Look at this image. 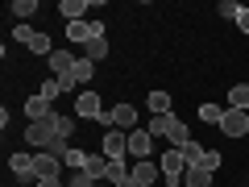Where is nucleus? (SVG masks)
<instances>
[{"label": "nucleus", "mask_w": 249, "mask_h": 187, "mask_svg": "<svg viewBox=\"0 0 249 187\" xmlns=\"http://www.w3.org/2000/svg\"><path fill=\"white\" fill-rule=\"evenodd\" d=\"M196 116H199L204 125H220V121H224V108H220V104H199Z\"/></svg>", "instance_id": "nucleus-19"}, {"label": "nucleus", "mask_w": 249, "mask_h": 187, "mask_svg": "<svg viewBox=\"0 0 249 187\" xmlns=\"http://www.w3.org/2000/svg\"><path fill=\"white\" fill-rule=\"evenodd\" d=\"M145 108H150L154 116H166V112H170V96H166V92H150V100H145Z\"/></svg>", "instance_id": "nucleus-17"}, {"label": "nucleus", "mask_w": 249, "mask_h": 187, "mask_svg": "<svg viewBox=\"0 0 249 187\" xmlns=\"http://www.w3.org/2000/svg\"><path fill=\"white\" fill-rule=\"evenodd\" d=\"M104 34V25L100 21H67V42L71 46H88L91 37Z\"/></svg>", "instance_id": "nucleus-3"}, {"label": "nucleus", "mask_w": 249, "mask_h": 187, "mask_svg": "<svg viewBox=\"0 0 249 187\" xmlns=\"http://www.w3.org/2000/svg\"><path fill=\"white\" fill-rule=\"evenodd\" d=\"M204 170H220V154H216V150H208V162H204Z\"/></svg>", "instance_id": "nucleus-30"}, {"label": "nucleus", "mask_w": 249, "mask_h": 187, "mask_svg": "<svg viewBox=\"0 0 249 187\" xmlns=\"http://www.w3.org/2000/svg\"><path fill=\"white\" fill-rule=\"evenodd\" d=\"M112 187H137V183H133V175H129V179H121V183H112Z\"/></svg>", "instance_id": "nucleus-33"}, {"label": "nucleus", "mask_w": 249, "mask_h": 187, "mask_svg": "<svg viewBox=\"0 0 249 187\" xmlns=\"http://www.w3.org/2000/svg\"><path fill=\"white\" fill-rule=\"evenodd\" d=\"M67 187H100V183H96V179L88 175V170H75V179H71Z\"/></svg>", "instance_id": "nucleus-29"}, {"label": "nucleus", "mask_w": 249, "mask_h": 187, "mask_svg": "<svg viewBox=\"0 0 249 187\" xmlns=\"http://www.w3.org/2000/svg\"><path fill=\"white\" fill-rule=\"evenodd\" d=\"M129 175H133V183H137V187H154V183L162 179V167L145 158V162H133V167H129Z\"/></svg>", "instance_id": "nucleus-8"}, {"label": "nucleus", "mask_w": 249, "mask_h": 187, "mask_svg": "<svg viewBox=\"0 0 249 187\" xmlns=\"http://www.w3.org/2000/svg\"><path fill=\"white\" fill-rule=\"evenodd\" d=\"M9 13H13V17H21V25H25V17H34V13H37V0H13Z\"/></svg>", "instance_id": "nucleus-21"}, {"label": "nucleus", "mask_w": 249, "mask_h": 187, "mask_svg": "<svg viewBox=\"0 0 249 187\" xmlns=\"http://www.w3.org/2000/svg\"><path fill=\"white\" fill-rule=\"evenodd\" d=\"M75 116H91V121L104 116V104H100L96 92H79V100H75Z\"/></svg>", "instance_id": "nucleus-10"}, {"label": "nucleus", "mask_w": 249, "mask_h": 187, "mask_svg": "<svg viewBox=\"0 0 249 187\" xmlns=\"http://www.w3.org/2000/svg\"><path fill=\"white\" fill-rule=\"evenodd\" d=\"M124 154H129V133L108 129V133H104V158L108 162H124Z\"/></svg>", "instance_id": "nucleus-6"}, {"label": "nucleus", "mask_w": 249, "mask_h": 187, "mask_svg": "<svg viewBox=\"0 0 249 187\" xmlns=\"http://www.w3.org/2000/svg\"><path fill=\"white\" fill-rule=\"evenodd\" d=\"M229 108H241V112H249V83H237V88L229 92Z\"/></svg>", "instance_id": "nucleus-18"}, {"label": "nucleus", "mask_w": 249, "mask_h": 187, "mask_svg": "<svg viewBox=\"0 0 249 187\" xmlns=\"http://www.w3.org/2000/svg\"><path fill=\"white\" fill-rule=\"evenodd\" d=\"M37 96H42V100H50V104H54V100L62 96V83H58V79H42V92H37Z\"/></svg>", "instance_id": "nucleus-25"}, {"label": "nucleus", "mask_w": 249, "mask_h": 187, "mask_svg": "<svg viewBox=\"0 0 249 187\" xmlns=\"http://www.w3.org/2000/svg\"><path fill=\"white\" fill-rule=\"evenodd\" d=\"M88 9H91V0H62V4H58V13L67 21H83V13H88Z\"/></svg>", "instance_id": "nucleus-15"}, {"label": "nucleus", "mask_w": 249, "mask_h": 187, "mask_svg": "<svg viewBox=\"0 0 249 187\" xmlns=\"http://www.w3.org/2000/svg\"><path fill=\"white\" fill-rule=\"evenodd\" d=\"M54 129H58V137H67V142H71V129H75V121H71V116H62V112H54Z\"/></svg>", "instance_id": "nucleus-26"}, {"label": "nucleus", "mask_w": 249, "mask_h": 187, "mask_svg": "<svg viewBox=\"0 0 249 187\" xmlns=\"http://www.w3.org/2000/svg\"><path fill=\"white\" fill-rule=\"evenodd\" d=\"M121 179H129V167L124 162H108V183H121Z\"/></svg>", "instance_id": "nucleus-27"}, {"label": "nucleus", "mask_w": 249, "mask_h": 187, "mask_svg": "<svg viewBox=\"0 0 249 187\" xmlns=\"http://www.w3.org/2000/svg\"><path fill=\"white\" fill-rule=\"evenodd\" d=\"M25 46H29V50H34V54H46V58H50V54H54V50H50V37H46V34H37V29H34V34H29V42H25Z\"/></svg>", "instance_id": "nucleus-23"}, {"label": "nucleus", "mask_w": 249, "mask_h": 187, "mask_svg": "<svg viewBox=\"0 0 249 187\" xmlns=\"http://www.w3.org/2000/svg\"><path fill=\"white\" fill-rule=\"evenodd\" d=\"M220 17L237 21V17H241V4H237V0H220Z\"/></svg>", "instance_id": "nucleus-28"}, {"label": "nucleus", "mask_w": 249, "mask_h": 187, "mask_svg": "<svg viewBox=\"0 0 249 187\" xmlns=\"http://www.w3.org/2000/svg\"><path fill=\"white\" fill-rule=\"evenodd\" d=\"M34 158H37V154H25V150H21V154H13V158H9L13 175H21V179H37V170H34Z\"/></svg>", "instance_id": "nucleus-14"}, {"label": "nucleus", "mask_w": 249, "mask_h": 187, "mask_svg": "<svg viewBox=\"0 0 249 187\" xmlns=\"http://www.w3.org/2000/svg\"><path fill=\"white\" fill-rule=\"evenodd\" d=\"M150 150H154V133L150 129H133V133H129V154H133L137 162H145Z\"/></svg>", "instance_id": "nucleus-9"}, {"label": "nucleus", "mask_w": 249, "mask_h": 187, "mask_svg": "<svg viewBox=\"0 0 249 187\" xmlns=\"http://www.w3.org/2000/svg\"><path fill=\"white\" fill-rule=\"evenodd\" d=\"M108 129L133 133V129H137V108H133V104H116L112 112H108Z\"/></svg>", "instance_id": "nucleus-7"}, {"label": "nucleus", "mask_w": 249, "mask_h": 187, "mask_svg": "<svg viewBox=\"0 0 249 187\" xmlns=\"http://www.w3.org/2000/svg\"><path fill=\"white\" fill-rule=\"evenodd\" d=\"M83 170H88L91 179H108V158H104V154H91V158H88V167H83Z\"/></svg>", "instance_id": "nucleus-20"}, {"label": "nucleus", "mask_w": 249, "mask_h": 187, "mask_svg": "<svg viewBox=\"0 0 249 187\" xmlns=\"http://www.w3.org/2000/svg\"><path fill=\"white\" fill-rule=\"evenodd\" d=\"M237 25H241V34H249V9H241V17H237Z\"/></svg>", "instance_id": "nucleus-31"}, {"label": "nucleus", "mask_w": 249, "mask_h": 187, "mask_svg": "<svg viewBox=\"0 0 249 187\" xmlns=\"http://www.w3.org/2000/svg\"><path fill=\"white\" fill-rule=\"evenodd\" d=\"M54 137H58V129H54V116H50V121H34V125L25 129V142H29V146H37V154H42L46 146L54 142Z\"/></svg>", "instance_id": "nucleus-4"}, {"label": "nucleus", "mask_w": 249, "mask_h": 187, "mask_svg": "<svg viewBox=\"0 0 249 187\" xmlns=\"http://www.w3.org/2000/svg\"><path fill=\"white\" fill-rule=\"evenodd\" d=\"M220 133L224 137H249V112H241V108H224Z\"/></svg>", "instance_id": "nucleus-5"}, {"label": "nucleus", "mask_w": 249, "mask_h": 187, "mask_svg": "<svg viewBox=\"0 0 249 187\" xmlns=\"http://www.w3.org/2000/svg\"><path fill=\"white\" fill-rule=\"evenodd\" d=\"M178 154H183L187 170H204V162H208V150H204L199 142H187V146H178Z\"/></svg>", "instance_id": "nucleus-11"}, {"label": "nucleus", "mask_w": 249, "mask_h": 187, "mask_svg": "<svg viewBox=\"0 0 249 187\" xmlns=\"http://www.w3.org/2000/svg\"><path fill=\"white\" fill-rule=\"evenodd\" d=\"M34 170H37V179H58V170H62V158H54V154H37L34 158Z\"/></svg>", "instance_id": "nucleus-12"}, {"label": "nucleus", "mask_w": 249, "mask_h": 187, "mask_svg": "<svg viewBox=\"0 0 249 187\" xmlns=\"http://www.w3.org/2000/svg\"><path fill=\"white\" fill-rule=\"evenodd\" d=\"M158 167H162V179H166L170 187H178V183L187 179V162H183V154H178L175 146H170V150L162 154V162H158Z\"/></svg>", "instance_id": "nucleus-2"}, {"label": "nucleus", "mask_w": 249, "mask_h": 187, "mask_svg": "<svg viewBox=\"0 0 249 187\" xmlns=\"http://www.w3.org/2000/svg\"><path fill=\"white\" fill-rule=\"evenodd\" d=\"M150 133H154V137H170V146H175V150L191 142L187 121H178V116H170V112H166V116H154V121H150Z\"/></svg>", "instance_id": "nucleus-1"}, {"label": "nucleus", "mask_w": 249, "mask_h": 187, "mask_svg": "<svg viewBox=\"0 0 249 187\" xmlns=\"http://www.w3.org/2000/svg\"><path fill=\"white\" fill-rule=\"evenodd\" d=\"M187 187H212V170H187Z\"/></svg>", "instance_id": "nucleus-24"}, {"label": "nucleus", "mask_w": 249, "mask_h": 187, "mask_svg": "<svg viewBox=\"0 0 249 187\" xmlns=\"http://www.w3.org/2000/svg\"><path fill=\"white\" fill-rule=\"evenodd\" d=\"M25 116H29V125H34V121H50V116H54V108H50V100L29 96V100H25Z\"/></svg>", "instance_id": "nucleus-13"}, {"label": "nucleus", "mask_w": 249, "mask_h": 187, "mask_svg": "<svg viewBox=\"0 0 249 187\" xmlns=\"http://www.w3.org/2000/svg\"><path fill=\"white\" fill-rule=\"evenodd\" d=\"M29 187H67V183H58V179H37V183H29Z\"/></svg>", "instance_id": "nucleus-32"}, {"label": "nucleus", "mask_w": 249, "mask_h": 187, "mask_svg": "<svg viewBox=\"0 0 249 187\" xmlns=\"http://www.w3.org/2000/svg\"><path fill=\"white\" fill-rule=\"evenodd\" d=\"M100 187H112V183H100Z\"/></svg>", "instance_id": "nucleus-34"}, {"label": "nucleus", "mask_w": 249, "mask_h": 187, "mask_svg": "<svg viewBox=\"0 0 249 187\" xmlns=\"http://www.w3.org/2000/svg\"><path fill=\"white\" fill-rule=\"evenodd\" d=\"M83 58H91V62H100V58H108V34H100V37H91V42L83 46Z\"/></svg>", "instance_id": "nucleus-16"}, {"label": "nucleus", "mask_w": 249, "mask_h": 187, "mask_svg": "<svg viewBox=\"0 0 249 187\" xmlns=\"http://www.w3.org/2000/svg\"><path fill=\"white\" fill-rule=\"evenodd\" d=\"M88 158H91V154H83L79 146H71V150H67V158H62V167H71V170H83V167H88Z\"/></svg>", "instance_id": "nucleus-22"}]
</instances>
